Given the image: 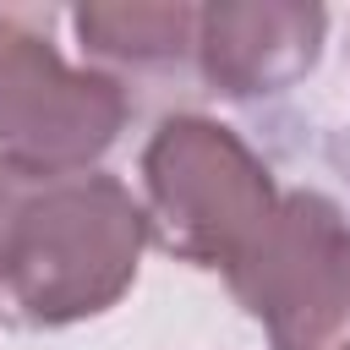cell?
<instances>
[{
    "label": "cell",
    "mask_w": 350,
    "mask_h": 350,
    "mask_svg": "<svg viewBox=\"0 0 350 350\" xmlns=\"http://www.w3.org/2000/svg\"><path fill=\"white\" fill-rule=\"evenodd\" d=\"M148 213L109 170H33L0 153V317L71 328L137 284Z\"/></svg>",
    "instance_id": "cell-1"
},
{
    "label": "cell",
    "mask_w": 350,
    "mask_h": 350,
    "mask_svg": "<svg viewBox=\"0 0 350 350\" xmlns=\"http://www.w3.org/2000/svg\"><path fill=\"white\" fill-rule=\"evenodd\" d=\"M148 241L175 262L230 273L279 208L273 170L252 142L213 115H164L142 142Z\"/></svg>",
    "instance_id": "cell-2"
},
{
    "label": "cell",
    "mask_w": 350,
    "mask_h": 350,
    "mask_svg": "<svg viewBox=\"0 0 350 350\" xmlns=\"http://www.w3.org/2000/svg\"><path fill=\"white\" fill-rule=\"evenodd\" d=\"M230 295L262 323L268 350L350 345V219L323 191H284L262 235L224 273Z\"/></svg>",
    "instance_id": "cell-3"
},
{
    "label": "cell",
    "mask_w": 350,
    "mask_h": 350,
    "mask_svg": "<svg viewBox=\"0 0 350 350\" xmlns=\"http://www.w3.org/2000/svg\"><path fill=\"white\" fill-rule=\"evenodd\" d=\"M126 120V82L71 66L49 44V16L0 11V153L60 175L98 170Z\"/></svg>",
    "instance_id": "cell-4"
},
{
    "label": "cell",
    "mask_w": 350,
    "mask_h": 350,
    "mask_svg": "<svg viewBox=\"0 0 350 350\" xmlns=\"http://www.w3.org/2000/svg\"><path fill=\"white\" fill-rule=\"evenodd\" d=\"M323 38L328 11L317 0H213L197 16V77L219 98L257 104L306 82Z\"/></svg>",
    "instance_id": "cell-5"
},
{
    "label": "cell",
    "mask_w": 350,
    "mask_h": 350,
    "mask_svg": "<svg viewBox=\"0 0 350 350\" xmlns=\"http://www.w3.org/2000/svg\"><path fill=\"white\" fill-rule=\"evenodd\" d=\"M197 16L202 5L186 0H88L71 11V33L82 66L120 82L148 71H180L186 60H197Z\"/></svg>",
    "instance_id": "cell-6"
},
{
    "label": "cell",
    "mask_w": 350,
    "mask_h": 350,
    "mask_svg": "<svg viewBox=\"0 0 350 350\" xmlns=\"http://www.w3.org/2000/svg\"><path fill=\"white\" fill-rule=\"evenodd\" d=\"M345 350H350V345H345Z\"/></svg>",
    "instance_id": "cell-7"
}]
</instances>
